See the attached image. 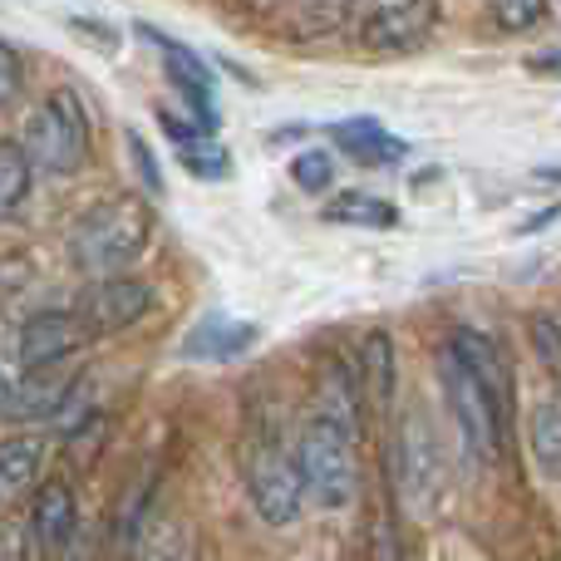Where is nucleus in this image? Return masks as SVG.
<instances>
[{
    "instance_id": "28",
    "label": "nucleus",
    "mask_w": 561,
    "mask_h": 561,
    "mask_svg": "<svg viewBox=\"0 0 561 561\" xmlns=\"http://www.w3.org/2000/svg\"><path fill=\"white\" fill-rule=\"evenodd\" d=\"M178 158H183V168H187L193 178H227V173H232V158H227V153H213V158H207L203 148H193V153H178Z\"/></svg>"
},
{
    "instance_id": "15",
    "label": "nucleus",
    "mask_w": 561,
    "mask_h": 561,
    "mask_svg": "<svg viewBox=\"0 0 561 561\" xmlns=\"http://www.w3.org/2000/svg\"><path fill=\"white\" fill-rule=\"evenodd\" d=\"M359 379H365V394L379 414L394 409V385H399V355H394V335L389 330H369L365 345H359Z\"/></svg>"
},
{
    "instance_id": "18",
    "label": "nucleus",
    "mask_w": 561,
    "mask_h": 561,
    "mask_svg": "<svg viewBox=\"0 0 561 561\" xmlns=\"http://www.w3.org/2000/svg\"><path fill=\"white\" fill-rule=\"evenodd\" d=\"M335 138H340V148H345L350 158H359V163H369V168H389V163H399V158L409 153L404 138H394L389 128L369 124V118L340 124V128H335Z\"/></svg>"
},
{
    "instance_id": "27",
    "label": "nucleus",
    "mask_w": 561,
    "mask_h": 561,
    "mask_svg": "<svg viewBox=\"0 0 561 561\" xmlns=\"http://www.w3.org/2000/svg\"><path fill=\"white\" fill-rule=\"evenodd\" d=\"M527 330H533V350L542 355V365L561 379V325L552 316H533L527 320Z\"/></svg>"
},
{
    "instance_id": "10",
    "label": "nucleus",
    "mask_w": 561,
    "mask_h": 561,
    "mask_svg": "<svg viewBox=\"0 0 561 561\" xmlns=\"http://www.w3.org/2000/svg\"><path fill=\"white\" fill-rule=\"evenodd\" d=\"M84 340H94V335L84 330V320H79L75 310H35V316H25V325L15 330L20 369L65 365L69 355L84 350Z\"/></svg>"
},
{
    "instance_id": "26",
    "label": "nucleus",
    "mask_w": 561,
    "mask_h": 561,
    "mask_svg": "<svg viewBox=\"0 0 561 561\" xmlns=\"http://www.w3.org/2000/svg\"><path fill=\"white\" fill-rule=\"evenodd\" d=\"M158 128L168 134V144H178V153H193V148H203L213 138V128L203 118H178L173 108H158Z\"/></svg>"
},
{
    "instance_id": "25",
    "label": "nucleus",
    "mask_w": 561,
    "mask_h": 561,
    "mask_svg": "<svg viewBox=\"0 0 561 561\" xmlns=\"http://www.w3.org/2000/svg\"><path fill=\"white\" fill-rule=\"evenodd\" d=\"M20 94H25V55L10 39H0V118L20 104Z\"/></svg>"
},
{
    "instance_id": "31",
    "label": "nucleus",
    "mask_w": 561,
    "mask_h": 561,
    "mask_svg": "<svg viewBox=\"0 0 561 561\" xmlns=\"http://www.w3.org/2000/svg\"><path fill=\"white\" fill-rule=\"evenodd\" d=\"M15 394H20V375L10 365H0V419H10V409H15Z\"/></svg>"
},
{
    "instance_id": "11",
    "label": "nucleus",
    "mask_w": 561,
    "mask_h": 561,
    "mask_svg": "<svg viewBox=\"0 0 561 561\" xmlns=\"http://www.w3.org/2000/svg\"><path fill=\"white\" fill-rule=\"evenodd\" d=\"M365 379L355 375L350 365H340V359H325L316 375V399H310V414L325 419V424H335L340 434H350L359 444L365 438Z\"/></svg>"
},
{
    "instance_id": "20",
    "label": "nucleus",
    "mask_w": 561,
    "mask_h": 561,
    "mask_svg": "<svg viewBox=\"0 0 561 561\" xmlns=\"http://www.w3.org/2000/svg\"><path fill=\"white\" fill-rule=\"evenodd\" d=\"M138 561H197V537H193V523L183 517H153L138 537Z\"/></svg>"
},
{
    "instance_id": "13",
    "label": "nucleus",
    "mask_w": 561,
    "mask_h": 561,
    "mask_svg": "<svg viewBox=\"0 0 561 561\" xmlns=\"http://www.w3.org/2000/svg\"><path fill=\"white\" fill-rule=\"evenodd\" d=\"M30 523H35V537L49 557H65L69 542H75L84 527H79V497L75 483L65 478H49V483L35 488V507H30Z\"/></svg>"
},
{
    "instance_id": "7",
    "label": "nucleus",
    "mask_w": 561,
    "mask_h": 561,
    "mask_svg": "<svg viewBox=\"0 0 561 561\" xmlns=\"http://www.w3.org/2000/svg\"><path fill=\"white\" fill-rule=\"evenodd\" d=\"M158 306L153 280L144 276H89L84 290L75 296V316L84 320L89 335H118V330L138 325L148 310Z\"/></svg>"
},
{
    "instance_id": "5",
    "label": "nucleus",
    "mask_w": 561,
    "mask_h": 561,
    "mask_svg": "<svg viewBox=\"0 0 561 561\" xmlns=\"http://www.w3.org/2000/svg\"><path fill=\"white\" fill-rule=\"evenodd\" d=\"M355 438L340 434L335 424L310 414L296 434V458L300 473H306V493L316 507L335 513V507H350L359 493V458H355Z\"/></svg>"
},
{
    "instance_id": "2",
    "label": "nucleus",
    "mask_w": 561,
    "mask_h": 561,
    "mask_svg": "<svg viewBox=\"0 0 561 561\" xmlns=\"http://www.w3.org/2000/svg\"><path fill=\"white\" fill-rule=\"evenodd\" d=\"M242 478H247V497H252L256 517L266 527L300 523L310 493L296 458V438H280L276 428H256L242 448Z\"/></svg>"
},
{
    "instance_id": "19",
    "label": "nucleus",
    "mask_w": 561,
    "mask_h": 561,
    "mask_svg": "<svg viewBox=\"0 0 561 561\" xmlns=\"http://www.w3.org/2000/svg\"><path fill=\"white\" fill-rule=\"evenodd\" d=\"M527 448H533L537 473L561 483V399H542L527 414Z\"/></svg>"
},
{
    "instance_id": "33",
    "label": "nucleus",
    "mask_w": 561,
    "mask_h": 561,
    "mask_svg": "<svg viewBox=\"0 0 561 561\" xmlns=\"http://www.w3.org/2000/svg\"><path fill=\"white\" fill-rule=\"evenodd\" d=\"M5 345H10V320L0 316V355H5Z\"/></svg>"
},
{
    "instance_id": "32",
    "label": "nucleus",
    "mask_w": 561,
    "mask_h": 561,
    "mask_svg": "<svg viewBox=\"0 0 561 561\" xmlns=\"http://www.w3.org/2000/svg\"><path fill=\"white\" fill-rule=\"evenodd\" d=\"M557 217H561V203H557V207H547V213H537V217H533V222H527V227H523V237H527V232H542V227H552V222H557Z\"/></svg>"
},
{
    "instance_id": "17",
    "label": "nucleus",
    "mask_w": 561,
    "mask_h": 561,
    "mask_svg": "<svg viewBox=\"0 0 561 561\" xmlns=\"http://www.w3.org/2000/svg\"><path fill=\"white\" fill-rule=\"evenodd\" d=\"M320 217L335 222V227H369V232H389V227H399V207L389 203V197H379V193H365V187L335 193Z\"/></svg>"
},
{
    "instance_id": "22",
    "label": "nucleus",
    "mask_w": 561,
    "mask_h": 561,
    "mask_svg": "<svg viewBox=\"0 0 561 561\" xmlns=\"http://www.w3.org/2000/svg\"><path fill=\"white\" fill-rule=\"evenodd\" d=\"M35 523L25 513H0V561H35Z\"/></svg>"
},
{
    "instance_id": "3",
    "label": "nucleus",
    "mask_w": 561,
    "mask_h": 561,
    "mask_svg": "<svg viewBox=\"0 0 561 561\" xmlns=\"http://www.w3.org/2000/svg\"><path fill=\"white\" fill-rule=\"evenodd\" d=\"M25 148L39 173H49V178H69L89 163V153H94V124H89V108L79 99V89L65 84L39 99L35 114L25 118Z\"/></svg>"
},
{
    "instance_id": "30",
    "label": "nucleus",
    "mask_w": 561,
    "mask_h": 561,
    "mask_svg": "<svg viewBox=\"0 0 561 561\" xmlns=\"http://www.w3.org/2000/svg\"><path fill=\"white\" fill-rule=\"evenodd\" d=\"M128 153H134V168H138V173H144L148 193H163V173H158L153 153H148V148H144V138H138V134H128Z\"/></svg>"
},
{
    "instance_id": "29",
    "label": "nucleus",
    "mask_w": 561,
    "mask_h": 561,
    "mask_svg": "<svg viewBox=\"0 0 561 561\" xmlns=\"http://www.w3.org/2000/svg\"><path fill=\"white\" fill-rule=\"evenodd\" d=\"M69 30H75L79 39H89L94 49H118V35L108 25H99V20H84V15H75V20H65Z\"/></svg>"
},
{
    "instance_id": "14",
    "label": "nucleus",
    "mask_w": 561,
    "mask_h": 561,
    "mask_svg": "<svg viewBox=\"0 0 561 561\" xmlns=\"http://www.w3.org/2000/svg\"><path fill=\"white\" fill-rule=\"evenodd\" d=\"M39 473H45V438L39 434L0 438V507H10L25 493H35Z\"/></svg>"
},
{
    "instance_id": "24",
    "label": "nucleus",
    "mask_w": 561,
    "mask_h": 561,
    "mask_svg": "<svg viewBox=\"0 0 561 561\" xmlns=\"http://www.w3.org/2000/svg\"><path fill=\"white\" fill-rule=\"evenodd\" d=\"M488 15L497 20V30L523 35V30H533L547 15V0H488Z\"/></svg>"
},
{
    "instance_id": "12",
    "label": "nucleus",
    "mask_w": 561,
    "mask_h": 561,
    "mask_svg": "<svg viewBox=\"0 0 561 561\" xmlns=\"http://www.w3.org/2000/svg\"><path fill=\"white\" fill-rule=\"evenodd\" d=\"M448 350H454V355L463 359L468 369H473L478 385L493 394V404H497V414H503V424L513 428V369H507L503 350H497L493 340H488L483 330H473V325H458L454 335H448Z\"/></svg>"
},
{
    "instance_id": "21",
    "label": "nucleus",
    "mask_w": 561,
    "mask_h": 561,
    "mask_svg": "<svg viewBox=\"0 0 561 561\" xmlns=\"http://www.w3.org/2000/svg\"><path fill=\"white\" fill-rule=\"evenodd\" d=\"M256 340V325H242V320H213L203 325L193 340H187V355L193 359H237L247 355Z\"/></svg>"
},
{
    "instance_id": "1",
    "label": "nucleus",
    "mask_w": 561,
    "mask_h": 561,
    "mask_svg": "<svg viewBox=\"0 0 561 561\" xmlns=\"http://www.w3.org/2000/svg\"><path fill=\"white\" fill-rule=\"evenodd\" d=\"M158 237V213L138 193H114L84 207L69 232V262L84 276H124Z\"/></svg>"
},
{
    "instance_id": "9",
    "label": "nucleus",
    "mask_w": 561,
    "mask_h": 561,
    "mask_svg": "<svg viewBox=\"0 0 561 561\" xmlns=\"http://www.w3.org/2000/svg\"><path fill=\"white\" fill-rule=\"evenodd\" d=\"M79 409H84V375L79 369H65V365L25 369L15 409H10V424H49V419H69Z\"/></svg>"
},
{
    "instance_id": "23",
    "label": "nucleus",
    "mask_w": 561,
    "mask_h": 561,
    "mask_svg": "<svg viewBox=\"0 0 561 561\" xmlns=\"http://www.w3.org/2000/svg\"><path fill=\"white\" fill-rule=\"evenodd\" d=\"M290 183H296L300 193H330V183H335V158L320 153V148L296 153V163H290Z\"/></svg>"
},
{
    "instance_id": "4",
    "label": "nucleus",
    "mask_w": 561,
    "mask_h": 561,
    "mask_svg": "<svg viewBox=\"0 0 561 561\" xmlns=\"http://www.w3.org/2000/svg\"><path fill=\"white\" fill-rule=\"evenodd\" d=\"M389 473H394V493L399 503L414 517H428L444 497V448H438V434L428 424V414L419 404L399 409L394 414V434H389Z\"/></svg>"
},
{
    "instance_id": "8",
    "label": "nucleus",
    "mask_w": 561,
    "mask_h": 561,
    "mask_svg": "<svg viewBox=\"0 0 561 561\" xmlns=\"http://www.w3.org/2000/svg\"><path fill=\"white\" fill-rule=\"evenodd\" d=\"M438 30V0H385L359 20V45L369 55H414Z\"/></svg>"
},
{
    "instance_id": "34",
    "label": "nucleus",
    "mask_w": 561,
    "mask_h": 561,
    "mask_svg": "<svg viewBox=\"0 0 561 561\" xmlns=\"http://www.w3.org/2000/svg\"><path fill=\"white\" fill-rule=\"evenodd\" d=\"M247 5H256V10H262V5H276V0H247Z\"/></svg>"
},
{
    "instance_id": "16",
    "label": "nucleus",
    "mask_w": 561,
    "mask_h": 561,
    "mask_svg": "<svg viewBox=\"0 0 561 561\" xmlns=\"http://www.w3.org/2000/svg\"><path fill=\"white\" fill-rule=\"evenodd\" d=\"M35 158H30L25 138H0V227L15 222L20 207L35 193Z\"/></svg>"
},
{
    "instance_id": "6",
    "label": "nucleus",
    "mask_w": 561,
    "mask_h": 561,
    "mask_svg": "<svg viewBox=\"0 0 561 561\" xmlns=\"http://www.w3.org/2000/svg\"><path fill=\"white\" fill-rule=\"evenodd\" d=\"M438 379H444V399H448V414H454L463 448H468V454H473L483 468L497 463L513 428L503 424V414H497L493 394L478 385V375H473V369H468L448 345L438 350Z\"/></svg>"
}]
</instances>
